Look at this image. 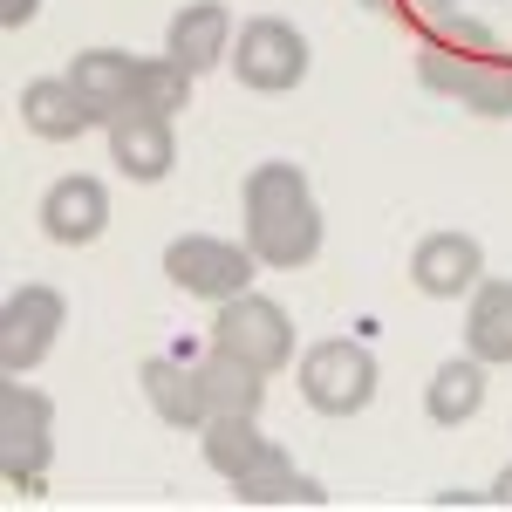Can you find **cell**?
Returning a JSON list of instances; mask_svg holds the SVG:
<instances>
[{
    "instance_id": "obj_13",
    "label": "cell",
    "mask_w": 512,
    "mask_h": 512,
    "mask_svg": "<svg viewBox=\"0 0 512 512\" xmlns=\"http://www.w3.org/2000/svg\"><path fill=\"white\" fill-rule=\"evenodd\" d=\"M144 403L158 410V424H171V431H205V417H212V403H205V383H198V369L185 362V355H151L144 369Z\"/></svg>"
},
{
    "instance_id": "obj_1",
    "label": "cell",
    "mask_w": 512,
    "mask_h": 512,
    "mask_svg": "<svg viewBox=\"0 0 512 512\" xmlns=\"http://www.w3.org/2000/svg\"><path fill=\"white\" fill-rule=\"evenodd\" d=\"M239 212H246V246H253L260 267L294 274V267H308L321 253V205L301 164H287V158L253 164L246 185H239Z\"/></svg>"
},
{
    "instance_id": "obj_14",
    "label": "cell",
    "mask_w": 512,
    "mask_h": 512,
    "mask_svg": "<svg viewBox=\"0 0 512 512\" xmlns=\"http://www.w3.org/2000/svg\"><path fill=\"white\" fill-rule=\"evenodd\" d=\"M21 123L35 130L41 144H69V137H82L89 123H103V117L82 103V89L69 76H35L21 89Z\"/></svg>"
},
{
    "instance_id": "obj_3",
    "label": "cell",
    "mask_w": 512,
    "mask_h": 512,
    "mask_svg": "<svg viewBox=\"0 0 512 512\" xmlns=\"http://www.w3.org/2000/svg\"><path fill=\"white\" fill-rule=\"evenodd\" d=\"M294 383H301V396H308V410H321V417H362V410L376 403L383 369H376V355L362 349V342L328 335V342H315V349L301 355Z\"/></svg>"
},
{
    "instance_id": "obj_22",
    "label": "cell",
    "mask_w": 512,
    "mask_h": 512,
    "mask_svg": "<svg viewBox=\"0 0 512 512\" xmlns=\"http://www.w3.org/2000/svg\"><path fill=\"white\" fill-rule=\"evenodd\" d=\"M130 103H137V110H151V117H178V110L192 103V69H185V62H171V55L137 62V89H130Z\"/></svg>"
},
{
    "instance_id": "obj_4",
    "label": "cell",
    "mask_w": 512,
    "mask_h": 512,
    "mask_svg": "<svg viewBox=\"0 0 512 512\" xmlns=\"http://www.w3.org/2000/svg\"><path fill=\"white\" fill-rule=\"evenodd\" d=\"M233 76L253 89V96H294L301 82H308V35L294 28V21H280V14H253V21H239L233 35Z\"/></svg>"
},
{
    "instance_id": "obj_19",
    "label": "cell",
    "mask_w": 512,
    "mask_h": 512,
    "mask_svg": "<svg viewBox=\"0 0 512 512\" xmlns=\"http://www.w3.org/2000/svg\"><path fill=\"white\" fill-rule=\"evenodd\" d=\"M69 82L82 89V103L110 123L123 103H130V89H137V62H130L123 48H82L76 62H69Z\"/></svg>"
},
{
    "instance_id": "obj_9",
    "label": "cell",
    "mask_w": 512,
    "mask_h": 512,
    "mask_svg": "<svg viewBox=\"0 0 512 512\" xmlns=\"http://www.w3.org/2000/svg\"><path fill=\"white\" fill-rule=\"evenodd\" d=\"M485 280V246L472 233H424L410 253V287L431 301H458Z\"/></svg>"
},
{
    "instance_id": "obj_7",
    "label": "cell",
    "mask_w": 512,
    "mask_h": 512,
    "mask_svg": "<svg viewBox=\"0 0 512 512\" xmlns=\"http://www.w3.org/2000/svg\"><path fill=\"white\" fill-rule=\"evenodd\" d=\"M417 82L437 89V96H458L472 117H512V62L458 55V48L424 41V55H417Z\"/></svg>"
},
{
    "instance_id": "obj_21",
    "label": "cell",
    "mask_w": 512,
    "mask_h": 512,
    "mask_svg": "<svg viewBox=\"0 0 512 512\" xmlns=\"http://www.w3.org/2000/svg\"><path fill=\"white\" fill-rule=\"evenodd\" d=\"M403 14L424 28V41L437 48H458V55H499V35L472 21V14H458V0H403Z\"/></svg>"
},
{
    "instance_id": "obj_20",
    "label": "cell",
    "mask_w": 512,
    "mask_h": 512,
    "mask_svg": "<svg viewBox=\"0 0 512 512\" xmlns=\"http://www.w3.org/2000/svg\"><path fill=\"white\" fill-rule=\"evenodd\" d=\"M233 499L239 506H328V485H321L315 472H301V465L280 451L274 465L233 478Z\"/></svg>"
},
{
    "instance_id": "obj_8",
    "label": "cell",
    "mask_w": 512,
    "mask_h": 512,
    "mask_svg": "<svg viewBox=\"0 0 512 512\" xmlns=\"http://www.w3.org/2000/svg\"><path fill=\"white\" fill-rule=\"evenodd\" d=\"M62 321H69V301H62L55 287H41V280L14 287L7 308H0V369H7V376H28L35 362H48Z\"/></svg>"
},
{
    "instance_id": "obj_23",
    "label": "cell",
    "mask_w": 512,
    "mask_h": 512,
    "mask_svg": "<svg viewBox=\"0 0 512 512\" xmlns=\"http://www.w3.org/2000/svg\"><path fill=\"white\" fill-rule=\"evenodd\" d=\"M41 14V0H0V28H28Z\"/></svg>"
},
{
    "instance_id": "obj_12",
    "label": "cell",
    "mask_w": 512,
    "mask_h": 512,
    "mask_svg": "<svg viewBox=\"0 0 512 512\" xmlns=\"http://www.w3.org/2000/svg\"><path fill=\"white\" fill-rule=\"evenodd\" d=\"M164 55L185 62L192 76L219 69V62L233 55V7H226V0H185V7L171 14V28H164Z\"/></svg>"
},
{
    "instance_id": "obj_10",
    "label": "cell",
    "mask_w": 512,
    "mask_h": 512,
    "mask_svg": "<svg viewBox=\"0 0 512 512\" xmlns=\"http://www.w3.org/2000/svg\"><path fill=\"white\" fill-rule=\"evenodd\" d=\"M103 130H110V158H117L123 178H137V185H158V178H171V164H178L171 117H151V110L123 103V110L103 123Z\"/></svg>"
},
{
    "instance_id": "obj_16",
    "label": "cell",
    "mask_w": 512,
    "mask_h": 512,
    "mask_svg": "<svg viewBox=\"0 0 512 512\" xmlns=\"http://www.w3.org/2000/svg\"><path fill=\"white\" fill-rule=\"evenodd\" d=\"M198 383H205V403H212V417H260V403H267V376L253 369V362H239L233 349H212L192 362Z\"/></svg>"
},
{
    "instance_id": "obj_11",
    "label": "cell",
    "mask_w": 512,
    "mask_h": 512,
    "mask_svg": "<svg viewBox=\"0 0 512 512\" xmlns=\"http://www.w3.org/2000/svg\"><path fill=\"white\" fill-rule=\"evenodd\" d=\"M35 219H41V233L55 239V246H89V239H103V226H110V185L89 178V171L55 178V185L41 192Z\"/></svg>"
},
{
    "instance_id": "obj_17",
    "label": "cell",
    "mask_w": 512,
    "mask_h": 512,
    "mask_svg": "<svg viewBox=\"0 0 512 512\" xmlns=\"http://www.w3.org/2000/svg\"><path fill=\"white\" fill-rule=\"evenodd\" d=\"M424 410H431V424H444V431L472 424L478 410H485V362H478V355L437 362V376L424 383Z\"/></svg>"
},
{
    "instance_id": "obj_25",
    "label": "cell",
    "mask_w": 512,
    "mask_h": 512,
    "mask_svg": "<svg viewBox=\"0 0 512 512\" xmlns=\"http://www.w3.org/2000/svg\"><path fill=\"white\" fill-rule=\"evenodd\" d=\"M485 499H492V506H506V512H512V465H506V472H499V478H492V492H485Z\"/></svg>"
},
{
    "instance_id": "obj_2",
    "label": "cell",
    "mask_w": 512,
    "mask_h": 512,
    "mask_svg": "<svg viewBox=\"0 0 512 512\" xmlns=\"http://www.w3.org/2000/svg\"><path fill=\"white\" fill-rule=\"evenodd\" d=\"M48 458H55V403L35 383L7 376L0 383V472H7V492L41 499Z\"/></svg>"
},
{
    "instance_id": "obj_26",
    "label": "cell",
    "mask_w": 512,
    "mask_h": 512,
    "mask_svg": "<svg viewBox=\"0 0 512 512\" xmlns=\"http://www.w3.org/2000/svg\"><path fill=\"white\" fill-rule=\"evenodd\" d=\"M369 14H403V0H362Z\"/></svg>"
},
{
    "instance_id": "obj_24",
    "label": "cell",
    "mask_w": 512,
    "mask_h": 512,
    "mask_svg": "<svg viewBox=\"0 0 512 512\" xmlns=\"http://www.w3.org/2000/svg\"><path fill=\"white\" fill-rule=\"evenodd\" d=\"M437 506L451 512V506H492V499H485V492H465V485H451V492H437Z\"/></svg>"
},
{
    "instance_id": "obj_18",
    "label": "cell",
    "mask_w": 512,
    "mask_h": 512,
    "mask_svg": "<svg viewBox=\"0 0 512 512\" xmlns=\"http://www.w3.org/2000/svg\"><path fill=\"white\" fill-rule=\"evenodd\" d=\"M465 349L492 369V362H512V280H478L465 294Z\"/></svg>"
},
{
    "instance_id": "obj_15",
    "label": "cell",
    "mask_w": 512,
    "mask_h": 512,
    "mask_svg": "<svg viewBox=\"0 0 512 512\" xmlns=\"http://www.w3.org/2000/svg\"><path fill=\"white\" fill-rule=\"evenodd\" d=\"M198 451H205V465L226 478V485L280 458L274 437H260V417H205V431H198Z\"/></svg>"
},
{
    "instance_id": "obj_6",
    "label": "cell",
    "mask_w": 512,
    "mask_h": 512,
    "mask_svg": "<svg viewBox=\"0 0 512 512\" xmlns=\"http://www.w3.org/2000/svg\"><path fill=\"white\" fill-rule=\"evenodd\" d=\"M212 342L219 349H233L239 362H253L260 376H280L287 362H294V321L280 301L267 294H233V301H219V321H212Z\"/></svg>"
},
{
    "instance_id": "obj_5",
    "label": "cell",
    "mask_w": 512,
    "mask_h": 512,
    "mask_svg": "<svg viewBox=\"0 0 512 512\" xmlns=\"http://www.w3.org/2000/svg\"><path fill=\"white\" fill-rule=\"evenodd\" d=\"M253 246H239V239H219V233H178L164 246V274L178 294H192V301H233L253 287Z\"/></svg>"
}]
</instances>
